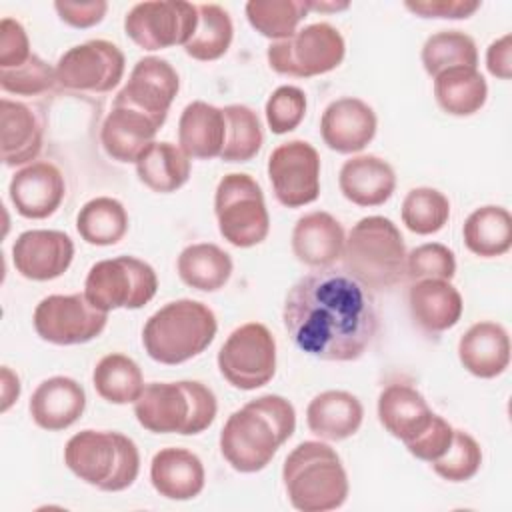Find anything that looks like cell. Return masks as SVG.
I'll list each match as a JSON object with an SVG mask.
<instances>
[{
	"label": "cell",
	"instance_id": "obj_1",
	"mask_svg": "<svg viewBox=\"0 0 512 512\" xmlns=\"http://www.w3.org/2000/svg\"><path fill=\"white\" fill-rule=\"evenodd\" d=\"M282 320L298 350L328 362L358 360L378 330L372 292L334 266L302 276L288 290Z\"/></svg>",
	"mask_w": 512,
	"mask_h": 512
},
{
	"label": "cell",
	"instance_id": "obj_2",
	"mask_svg": "<svg viewBox=\"0 0 512 512\" xmlns=\"http://www.w3.org/2000/svg\"><path fill=\"white\" fill-rule=\"evenodd\" d=\"M294 428L296 412L290 400L264 394L228 416L220 432V452L234 470L260 472L294 434Z\"/></svg>",
	"mask_w": 512,
	"mask_h": 512
},
{
	"label": "cell",
	"instance_id": "obj_3",
	"mask_svg": "<svg viewBox=\"0 0 512 512\" xmlns=\"http://www.w3.org/2000/svg\"><path fill=\"white\" fill-rule=\"evenodd\" d=\"M282 482L300 512H328L348 498V476L338 452L318 440L300 442L284 460Z\"/></svg>",
	"mask_w": 512,
	"mask_h": 512
},
{
	"label": "cell",
	"instance_id": "obj_4",
	"mask_svg": "<svg viewBox=\"0 0 512 512\" xmlns=\"http://www.w3.org/2000/svg\"><path fill=\"white\" fill-rule=\"evenodd\" d=\"M218 412L214 392L196 380L146 384L134 402V416L154 434H200Z\"/></svg>",
	"mask_w": 512,
	"mask_h": 512
},
{
	"label": "cell",
	"instance_id": "obj_5",
	"mask_svg": "<svg viewBox=\"0 0 512 512\" xmlns=\"http://www.w3.org/2000/svg\"><path fill=\"white\" fill-rule=\"evenodd\" d=\"M216 330V316L204 302L180 298L164 304L146 320L142 344L154 362L174 366L202 354Z\"/></svg>",
	"mask_w": 512,
	"mask_h": 512
},
{
	"label": "cell",
	"instance_id": "obj_6",
	"mask_svg": "<svg viewBox=\"0 0 512 512\" xmlns=\"http://www.w3.org/2000/svg\"><path fill=\"white\" fill-rule=\"evenodd\" d=\"M342 262L368 290L396 286L406 274V246L398 226L384 216L358 220L344 242Z\"/></svg>",
	"mask_w": 512,
	"mask_h": 512
},
{
	"label": "cell",
	"instance_id": "obj_7",
	"mask_svg": "<svg viewBox=\"0 0 512 512\" xmlns=\"http://www.w3.org/2000/svg\"><path fill=\"white\" fill-rule=\"evenodd\" d=\"M64 464L82 482L120 492L138 478L140 454L134 440L120 432L82 430L66 442Z\"/></svg>",
	"mask_w": 512,
	"mask_h": 512
},
{
	"label": "cell",
	"instance_id": "obj_8",
	"mask_svg": "<svg viewBox=\"0 0 512 512\" xmlns=\"http://www.w3.org/2000/svg\"><path fill=\"white\" fill-rule=\"evenodd\" d=\"M214 214L224 240L252 248L266 240L270 216L260 184L244 172L226 174L214 192Z\"/></svg>",
	"mask_w": 512,
	"mask_h": 512
},
{
	"label": "cell",
	"instance_id": "obj_9",
	"mask_svg": "<svg viewBox=\"0 0 512 512\" xmlns=\"http://www.w3.org/2000/svg\"><path fill=\"white\" fill-rule=\"evenodd\" d=\"M158 290L154 268L136 256H116L96 262L84 280L86 298L100 310H138Z\"/></svg>",
	"mask_w": 512,
	"mask_h": 512
},
{
	"label": "cell",
	"instance_id": "obj_10",
	"mask_svg": "<svg viewBox=\"0 0 512 512\" xmlns=\"http://www.w3.org/2000/svg\"><path fill=\"white\" fill-rule=\"evenodd\" d=\"M346 54V42L338 28L314 22L296 30L290 38L268 46L266 58L274 72L294 78H312L338 68Z\"/></svg>",
	"mask_w": 512,
	"mask_h": 512
},
{
	"label": "cell",
	"instance_id": "obj_11",
	"mask_svg": "<svg viewBox=\"0 0 512 512\" xmlns=\"http://www.w3.org/2000/svg\"><path fill=\"white\" fill-rule=\"evenodd\" d=\"M218 370L238 390H256L276 372V340L260 322H246L230 332L218 350Z\"/></svg>",
	"mask_w": 512,
	"mask_h": 512
},
{
	"label": "cell",
	"instance_id": "obj_12",
	"mask_svg": "<svg viewBox=\"0 0 512 512\" xmlns=\"http://www.w3.org/2000/svg\"><path fill=\"white\" fill-rule=\"evenodd\" d=\"M198 24V4L182 0H148L124 16L126 36L144 50L184 46Z\"/></svg>",
	"mask_w": 512,
	"mask_h": 512
},
{
	"label": "cell",
	"instance_id": "obj_13",
	"mask_svg": "<svg viewBox=\"0 0 512 512\" xmlns=\"http://www.w3.org/2000/svg\"><path fill=\"white\" fill-rule=\"evenodd\" d=\"M36 334L58 346L86 344L102 334L108 312L96 308L86 294H52L34 308Z\"/></svg>",
	"mask_w": 512,
	"mask_h": 512
},
{
	"label": "cell",
	"instance_id": "obj_14",
	"mask_svg": "<svg viewBox=\"0 0 512 512\" xmlns=\"http://www.w3.org/2000/svg\"><path fill=\"white\" fill-rule=\"evenodd\" d=\"M56 82L76 92H110L124 76L126 60L110 40H88L68 48L56 62Z\"/></svg>",
	"mask_w": 512,
	"mask_h": 512
},
{
	"label": "cell",
	"instance_id": "obj_15",
	"mask_svg": "<svg viewBox=\"0 0 512 512\" xmlns=\"http://www.w3.org/2000/svg\"><path fill=\"white\" fill-rule=\"evenodd\" d=\"M268 178L276 200L286 208H300L320 194V156L306 140L276 146L268 158Z\"/></svg>",
	"mask_w": 512,
	"mask_h": 512
},
{
	"label": "cell",
	"instance_id": "obj_16",
	"mask_svg": "<svg viewBox=\"0 0 512 512\" xmlns=\"http://www.w3.org/2000/svg\"><path fill=\"white\" fill-rule=\"evenodd\" d=\"M178 90L180 76L174 66L164 58L144 56L134 64L128 82L116 94L114 104L134 108L162 126Z\"/></svg>",
	"mask_w": 512,
	"mask_h": 512
},
{
	"label": "cell",
	"instance_id": "obj_17",
	"mask_svg": "<svg viewBox=\"0 0 512 512\" xmlns=\"http://www.w3.org/2000/svg\"><path fill=\"white\" fill-rule=\"evenodd\" d=\"M74 258V242L60 230H26L12 244L16 272L46 282L62 276Z\"/></svg>",
	"mask_w": 512,
	"mask_h": 512
},
{
	"label": "cell",
	"instance_id": "obj_18",
	"mask_svg": "<svg viewBox=\"0 0 512 512\" xmlns=\"http://www.w3.org/2000/svg\"><path fill=\"white\" fill-rule=\"evenodd\" d=\"M8 194L20 216L28 220H42L60 208L66 196V182L56 164L36 160L16 170L10 180Z\"/></svg>",
	"mask_w": 512,
	"mask_h": 512
},
{
	"label": "cell",
	"instance_id": "obj_19",
	"mask_svg": "<svg viewBox=\"0 0 512 512\" xmlns=\"http://www.w3.org/2000/svg\"><path fill=\"white\" fill-rule=\"evenodd\" d=\"M376 114L360 98L344 96L330 102L320 118V134L324 144L338 154H354L364 150L376 134Z\"/></svg>",
	"mask_w": 512,
	"mask_h": 512
},
{
	"label": "cell",
	"instance_id": "obj_20",
	"mask_svg": "<svg viewBox=\"0 0 512 512\" xmlns=\"http://www.w3.org/2000/svg\"><path fill=\"white\" fill-rule=\"evenodd\" d=\"M346 234L342 224L328 212L314 210L300 216L292 230V252L294 256L318 270L330 268L342 258Z\"/></svg>",
	"mask_w": 512,
	"mask_h": 512
},
{
	"label": "cell",
	"instance_id": "obj_21",
	"mask_svg": "<svg viewBox=\"0 0 512 512\" xmlns=\"http://www.w3.org/2000/svg\"><path fill=\"white\" fill-rule=\"evenodd\" d=\"M86 408L84 388L68 376L42 380L30 396V416L36 426L48 432L70 428Z\"/></svg>",
	"mask_w": 512,
	"mask_h": 512
},
{
	"label": "cell",
	"instance_id": "obj_22",
	"mask_svg": "<svg viewBox=\"0 0 512 512\" xmlns=\"http://www.w3.org/2000/svg\"><path fill=\"white\" fill-rule=\"evenodd\" d=\"M412 320L428 334H440L458 324L464 302L450 280L424 278L412 282L408 290Z\"/></svg>",
	"mask_w": 512,
	"mask_h": 512
},
{
	"label": "cell",
	"instance_id": "obj_23",
	"mask_svg": "<svg viewBox=\"0 0 512 512\" xmlns=\"http://www.w3.org/2000/svg\"><path fill=\"white\" fill-rule=\"evenodd\" d=\"M460 364L476 378H496L510 364V336L498 322L472 324L458 342Z\"/></svg>",
	"mask_w": 512,
	"mask_h": 512
},
{
	"label": "cell",
	"instance_id": "obj_24",
	"mask_svg": "<svg viewBox=\"0 0 512 512\" xmlns=\"http://www.w3.org/2000/svg\"><path fill=\"white\" fill-rule=\"evenodd\" d=\"M158 130L160 124L150 116L128 106L112 104L100 128V142L112 160L136 164L138 156L154 142Z\"/></svg>",
	"mask_w": 512,
	"mask_h": 512
},
{
	"label": "cell",
	"instance_id": "obj_25",
	"mask_svg": "<svg viewBox=\"0 0 512 512\" xmlns=\"http://www.w3.org/2000/svg\"><path fill=\"white\" fill-rule=\"evenodd\" d=\"M150 482L168 500H192L204 490L202 460L186 448H162L152 456Z\"/></svg>",
	"mask_w": 512,
	"mask_h": 512
},
{
	"label": "cell",
	"instance_id": "obj_26",
	"mask_svg": "<svg viewBox=\"0 0 512 512\" xmlns=\"http://www.w3.org/2000/svg\"><path fill=\"white\" fill-rule=\"evenodd\" d=\"M338 186L342 196L356 206H380L394 194L396 174L384 158L362 154L342 164Z\"/></svg>",
	"mask_w": 512,
	"mask_h": 512
},
{
	"label": "cell",
	"instance_id": "obj_27",
	"mask_svg": "<svg viewBox=\"0 0 512 512\" xmlns=\"http://www.w3.org/2000/svg\"><path fill=\"white\" fill-rule=\"evenodd\" d=\"M434 418L426 398L410 384H388L378 396V420L398 440L408 444Z\"/></svg>",
	"mask_w": 512,
	"mask_h": 512
},
{
	"label": "cell",
	"instance_id": "obj_28",
	"mask_svg": "<svg viewBox=\"0 0 512 512\" xmlns=\"http://www.w3.org/2000/svg\"><path fill=\"white\" fill-rule=\"evenodd\" d=\"M2 160L6 166H20L36 160L42 150L44 130L38 114L24 102L0 100Z\"/></svg>",
	"mask_w": 512,
	"mask_h": 512
},
{
	"label": "cell",
	"instance_id": "obj_29",
	"mask_svg": "<svg viewBox=\"0 0 512 512\" xmlns=\"http://www.w3.org/2000/svg\"><path fill=\"white\" fill-rule=\"evenodd\" d=\"M226 138V118L222 108L202 100L184 106L178 120V144L188 158H220Z\"/></svg>",
	"mask_w": 512,
	"mask_h": 512
},
{
	"label": "cell",
	"instance_id": "obj_30",
	"mask_svg": "<svg viewBox=\"0 0 512 512\" xmlns=\"http://www.w3.org/2000/svg\"><path fill=\"white\" fill-rule=\"evenodd\" d=\"M364 408L346 390H326L314 396L306 408V424L312 434L340 442L354 436L362 424Z\"/></svg>",
	"mask_w": 512,
	"mask_h": 512
},
{
	"label": "cell",
	"instance_id": "obj_31",
	"mask_svg": "<svg viewBox=\"0 0 512 512\" xmlns=\"http://www.w3.org/2000/svg\"><path fill=\"white\" fill-rule=\"evenodd\" d=\"M140 182L152 192L170 194L190 178V158L172 142H152L136 160Z\"/></svg>",
	"mask_w": 512,
	"mask_h": 512
},
{
	"label": "cell",
	"instance_id": "obj_32",
	"mask_svg": "<svg viewBox=\"0 0 512 512\" xmlns=\"http://www.w3.org/2000/svg\"><path fill=\"white\" fill-rule=\"evenodd\" d=\"M180 280L200 292L220 290L232 276V258L226 250L212 242H196L186 246L176 262Z\"/></svg>",
	"mask_w": 512,
	"mask_h": 512
},
{
	"label": "cell",
	"instance_id": "obj_33",
	"mask_svg": "<svg viewBox=\"0 0 512 512\" xmlns=\"http://www.w3.org/2000/svg\"><path fill=\"white\" fill-rule=\"evenodd\" d=\"M434 98L450 116H472L486 104L488 84L478 68H448L434 76Z\"/></svg>",
	"mask_w": 512,
	"mask_h": 512
},
{
	"label": "cell",
	"instance_id": "obj_34",
	"mask_svg": "<svg viewBox=\"0 0 512 512\" xmlns=\"http://www.w3.org/2000/svg\"><path fill=\"white\" fill-rule=\"evenodd\" d=\"M466 248L480 258L502 256L512 246V216L502 206L476 208L462 226Z\"/></svg>",
	"mask_w": 512,
	"mask_h": 512
},
{
	"label": "cell",
	"instance_id": "obj_35",
	"mask_svg": "<svg viewBox=\"0 0 512 512\" xmlns=\"http://www.w3.org/2000/svg\"><path fill=\"white\" fill-rule=\"evenodd\" d=\"M76 230L92 246H114L128 232V212L120 200L96 196L80 208Z\"/></svg>",
	"mask_w": 512,
	"mask_h": 512
},
{
	"label": "cell",
	"instance_id": "obj_36",
	"mask_svg": "<svg viewBox=\"0 0 512 512\" xmlns=\"http://www.w3.org/2000/svg\"><path fill=\"white\" fill-rule=\"evenodd\" d=\"M92 382L100 398L110 404L136 402L144 390L140 366L126 354L112 352L98 360Z\"/></svg>",
	"mask_w": 512,
	"mask_h": 512
},
{
	"label": "cell",
	"instance_id": "obj_37",
	"mask_svg": "<svg viewBox=\"0 0 512 512\" xmlns=\"http://www.w3.org/2000/svg\"><path fill=\"white\" fill-rule=\"evenodd\" d=\"M234 26L230 14L218 4H198V24L184 52L200 62H212L224 56L232 44Z\"/></svg>",
	"mask_w": 512,
	"mask_h": 512
},
{
	"label": "cell",
	"instance_id": "obj_38",
	"mask_svg": "<svg viewBox=\"0 0 512 512\" xmlns=\"http://www.w3.org/2000/svg\"><path fill=\"white\" fill-rule=\"evenodd\" d=\"M250 26L270 40L290 38L310 12L308 0H250L244 6Z\"/></svg>",
	"mask_w": 512,
	"mask_h": 512
},
{
	"label": "cell",
	"instance_id": "obj_39",
	"mask_svg": "<svg viewBox=\"0 0 512 512\" xmlns=\"http://www.w3.org/2000/svg\"><path fill=\"white\" fill-rule=\"evenodd\" d=\"M424 70L434 78L456 66L478 68V48L472 36L462 30H440L426 38L422 46Z\"/></svg>",
	"mask_w": 512,
	"mask_h": 512
},
{
	"label": "cell",
	"instance_id": "obj_40",
	"mask_svg": "<svg viewBox=\"0 0 512 512\" xmlns=\"http://www.w3.org/2000/svg\"><path fill=\"white\" fill-rule=\"evenodd\" d=\"M226 118V138L220 158L224 162L252 160L264 142L258 114L244 104H228L222 108Z\"/></svg>",
	"mask_w": 512,
	"mask_h": 512
},
{
	"label": "cell",
	"instance_id": "obj_41",
	"mask_svg": "<svg viewBox=\"0 0 512 512\" xmlns=\"http://www.w3.org/2000/svg\"><path fill=\"white\" fill-rule=\"evenodd\" d=\"M402 222L414 234L428 236L442 230L450 218L448 198L430 186L412 188L402 200Z\"/></svg>",
	"mask_w": 512,
	"mask_h": 512
},
{
	"label": "cell",
	"instance_id": "obj_42",
	"mask_svg": "<svg viewBox=\"0 0 512 512\" xmlns=\"http://www.w3.org/2000/svg\"><path fill=\"white\" fill-rule=\"evenodd\" d=\"M430 464L440 478L448 482H466L480 470L482 448L468 432L454 430L450 448Z\"/></svg>",
	"mask_w": 512,
	"mask_h": 512
},
{
	"label": "cell",
	"instance_id": "obj_43",
	"mask_svg": "<svg viewBox=\"0 0 512 512\" xmlns=\"http://www.w3.org/2000/svg\"><path fill=\"white\" fill-rule=\"evenodd\" d=\"M454 274H456L454 252L440 242L420 244L406 254V274L404 276L410 278L412 282L424 280V278L452 280Z\"/></svg>",
	"mask_w": 512,
	"mask_h": 512
},
{
	"label": "cell",
	"instance_id": "obj_44",
	"mask_svg": "<svg viewBox=\"0 0 512 512\" xmlns=\"http://www.w3.org/2000/svg\"><path fill=\"white\" fill-rule=\"evenodd\" d=\"M54 84L56 70L36 54H32V58L18 68L0 70V86L10 94L36 96L50 90Z\"/></svg>",
	"mask_w": 512,
	"mask_h": 512
},
{
	"label": "cell",
	"instance_id": "obj_45",
	"mask_svg": "<svg viewBox=\"0 0 512 512\" xmlns=\"http://www.w3.org/2000/svg\"><path fill=\"white\" fill-rule=\"evenodd\" d=\"M306 114V94L298 86H278L266 100V122L274 134H286L300 126Z\"/></svg>",
	"mask_w": 512,
	"mask_h": 512
},
{
	"label": "cell",
	"instance_id": "obj_46",
	"mask_svg": "<svg viewBox=\"0 0 512 512\" xmlns=\"http://www.w3.org/2000/svg\"><path fill=\"white\" fill-rule=\"evenodd\" d=\"M452 436H454V428L442 416L434 414L430 426L422 434H418L414 440H410L406 448L418 460L434 462L450 448Z\"/></svg>",
	"mask_w": 512,
	"mask_h": 512
},
{
	"label": "cell",
	"instance_id": "obj_47",
	"mask_svg": "<svg viewBox=\"0 0 512 512\" xmlns=\"http://www.w3.org/2000/svg\"><path fill=\"white\" fill-rule=\"evenodd\" d=\"M30 40L24 26L6 16L0 22V70L18 68L32 58Z\"/></svg>",
	"mask_w": 512,
	"mask_h": 512
},
{
	"label": "cell",
	"instance_id": "obj_48",
	"mask_svg": "<svg viewBox=\"0 0 512 512\" xmlns=\"http://www.w3.org/2000/svg\"><path fill=\"white\" fill-rule=\"evenodd\" d=\"M404 6L420 18H470L478 8V0H406Z\"/></svg>",
	"mask_w": 512,
	"mask_h": 512
},
{
	"label": "cell",
	"instance_id": "obj_49",
	"mask_svg": "<svg viewBox=\"0 0 512 512\" xmlns=\"http://www.w3.org/2000/svg\"><path fill=\"white\" fill-rule=\"evenodd\" d=\"M54 10L60 20L74 28H90L102 22L108 10V2L92 0V2H54Z\"/></svg>",
	"mask_w": 512,
	"mask_h": 512
},
{
	"label": "cell",
	"instance_id": "obj_50",
	"mask_svg": "<svg viewBox=\"0 0 512 512\" xmlns=\"http://www.w3.org/2000/svg\"><path fill=\"white\" fill-rule=\"evenodd\" d=\"M486 68L492 76L508 80L512 76V36L504 34L486 50Z\"/></svg>",
	"mask_w": 512,
	"mask_h": 512
},
{
	"label": "cell",
	"instance_id": "obj_51",
	"mask_svg": "<svg viewBox=\"0 0 512 512\" xmlns=\"http://www.w3.org/2000/svg\"><path fill=\"white\" fill-rule=\"evenodd\" d=\"M18 396H20V380L8 366H4L2 368V408L0 410L6 412L14 404V400H18Z\"/></svg>",
	"mask_w": 512,
	"mask_h": 512
},
{
	"label": "cell",
	"instance_id": "obj_52",
	"mask_svg": "<svg viewBox=\"0 0 512 512\" xmlns=\"http://www.w3.org/2000/svg\"><path fill=\"white\" fill-rule=\"evenodd\" d=\"M308 6H310V10L324 12V10H346L350 4L348 2H310L308 0Z\"/></svg>",
	"mask_w": 512,
	"mask_h": 512
}]
</instances>
